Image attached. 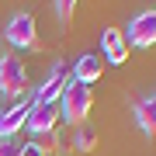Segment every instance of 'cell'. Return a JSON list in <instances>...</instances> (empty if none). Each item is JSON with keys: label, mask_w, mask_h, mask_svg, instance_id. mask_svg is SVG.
<instances>
[{"label": "cell", "mask_w": 156, "mask_h": 156, "mask_svg": "<svg viewBox=\"0 0 156 156\" xmlns=\"http://www.w3.org/2000/svg\"><path fill=\"white\" fill-rule=\"evenodd\" d=\"M135 122H139V128L146 135H156V115H153L149 101H139V104H135Z\"/></svg>", "instance_id": "11"}, {"label": "cell", "mask_w": 156, "mask_h": 156, "mask_svg": "<svg viewBox=\"0 0 156 156\" xmlns=\"http://www.w3.org/2000/svg\"><path fill=\"white\" fill-rule=\"evenodd\" d=\"M125 42L135 45V49H149L156 45V11H142L128 21V31H125Z\"/></svg>", "instance_id": "5"}, {"label": "cell", "mask_w": 156, "mask_h": 156, "mask_svg": "<svg viewBox=\"0 0 156 156\" xmlns=\"http://www.w3.org/2000/svg\"><path fill=\"white\" fill-rule=\"evenodd\" d=\"M101 42H104V56H108L111 66H122V62L128 59V42H125V35L118 28H104Z\"/></svg>", "instance_id": "7"}, {"label": "cell", "mask_w": 156, "mask_h": 156, "mask_svg": "<svg viewBox=\"0 0 156 156\" xmlns=\"http://www.w3.org/2000/svg\"><path fill=\"white\" fill-rule=\"evenodd\" d=\"M0 156H21V142L17 139H0Z\"/></svg>", "instance_id": "12"}, {"label": "cell", "mask_w": 156, "mask_h": 156, "mask_svg": "<svg viewBox=\"0 0 156 156\" xmlns=\"http://www.w3.org/2000/svg\"><path fill=\"white\" fill-rule=\"evenodd\" d=\"M146 101H149V108H153V115H156V94H153V97H146Z\"/></svg>", "instance_id": "15"}, {"label": "cell", "mask_w": 156, "mask_h": 156, "mask_svg": "<svg viewBox=\"0 0 156 156\" xmlns=\"http://www.w3.org/2000/svg\"><path fill=\"white\" fill-rule=\"evenodd\" d=\"M28 111H31V104H24V101H21V104H14L11 111L0 118V139H14V132L28 122Z\"/></svg>", "instance_id": "8"}, {"label": "cell", "mask_w": 156, "mask_h": 156, "mask_svg": "<svg viewBox=\"0 0 156 156\" xmlns=\"http://www.w3.org/2000/svg\"><path fill=\"white\" fill-rule=\"evenodd\" d=\"M56 122H59V108L56 104H35L31 101V111H28V125L35 135H56Z\"/></svg>", "instance_id": "6"}, {"label": "cell", "mask_w": 156, "mask_h": 156, "mask_svg": "<svg viewBox=\"0 0 156 156\" xmlns=\"http://www.w3.org/2000/svg\"><path fill=\"white\" fill-rule=\"evenodd\" d=\"M69 69H73V80H76V83H87V87H90V83L101 76V69H104V66H101L97 56H80Z\"/></svg>", "instance_id": "9"}, {"label": "cell", "mask_w": 156, "mask_h": 156, "mask_svg": "<svg viewBox=\"0 0 156 156\" xmlns=\"http://www.w3.org/2000/svg\"><path fill=\"white\" fill-rule=\"evenodd\" d=\"M97 146V128L83 122V125H73V135H69V149H76V153H90Z\"/></svg>", "instance_id": "10"}, {"label": "cell", "mask_w": 156, "mask_h": 156, "mask_svg": "<svg viewBox=\"0 0 156 156\" xmlns=\"http://www.w3.org/2000/svg\"><path fill=\"white\" fill-rule=\"evenodd\" d=\"M28 90V69L21 66L17 56H0V94L17 97Z\"/></svg>", "instance_id": "2"}, {"label": "cell", "mask_w": 156, "mask_h": 156, "mask_svg": "<svg viewBox=\"0 0 156 156\" xmlns=\"http://www.w3.org/2000/svg\"><path fill=\"white\" fill-rule=\"evenodd\" d=\"M69 80H73L69 62H56V66H52V73L45 76V83L38 87V94H35V104H56V101L62 97V90H66Z\"/></svg>", "instance_id": "4"}, {"label": "cell", "mask_w": 156, "mask_h": 156, "mask_svg": "<svg viewBox=\"0 0 156 156\" xmlns=\"http://www.w3.org/2000/svg\"><path fill=\"white\" fill-rule=\"evenodd\" d=\"M21 156H49L42 142H21Z\"/></svg>", "instance_id": "13"}, {"label": "cell", "mask_w": 156, "mask_h": 156, "mask_svg": "<svg viewBox=\"0 0 156 156\" xmlns=\"http://www.w3.org/2000/svg\"><path fill=\"white\" fill-rule=\"evenodd\" d=\"M73 7H76L73 0H59V4H56V14H59V21H69V17H73Z\"/></svg>", "instance_id": "14"}, {"label": "cell", "mask_w": 156, "mask_h": 156, "mask_svg": "<svg viewBox=\"0 0 156 156\" xmlns=\"http://www.w3.org/2000/svg\"><path fill=\"white\" fill-rule=\"evenodd\" d=\"M7 42L14 45V49H28L35 52L38 49V35H35V17L31 14H14L11 21H7Z\"/></svg>", "instance_id": "3"}, {"label": "cell", "mask_w": 156, "mask_h": 156, "mask_svg": "<svg viewBox=\"0 0 156 156\" xmlns=\"http://www.w3.org/2000/svg\"><path fill=\"white\" fill-rule=\"evenodd\" d=\"M90 108H94V94H90L87 83H76V80H69L66 90H62L59 97V118H66L69 125H83Z\"/></svg>", "instance_id": "1"}]
</instances>
